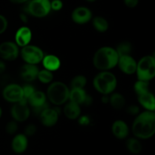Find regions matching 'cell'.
Listing matches in <instances>:
<instances>
[{
	"instance_id": "26",
	"label": "cell",
	"mask_w": 155,
	"mask_h": 155,
	"mask_svg": "<svg viewBox=\"0 0 155 155\" xmlns=\"http://www.w3.org/2000/svg\"><path fill=\"white\" fill-rule=\"evenodd\" d=\"M53 78H54V74H53L52 71H48L45 68L39 71L37 79L41 83L44 84H49L50 83L52 82Z\"/></svg>"
},
{
	"instance_id": "1",
	"label": "cell",
	"mask_w": 155,
	"mask_h": 155,
	"mask_svg": "<svg viewBox=\"0 0 155 155\" xmlns=\"http://www.w3.org/2000/svg\"><path fill=\"white\" fill-rule=\"evenodd\" d=\"M132 132L139 140L152 138L155 133V112L145 110L136 115L132 125Z\"/></svg>"
},
{
	"instance_id": "41",
	"label": "cell",
	"mask_w": 155,
	"mask_h": 155,
	"mask_svg": "<svg viewBox=\"0 0 155 155\" xmlns=\"http://www.w3.org/2000/svg\"><path fill=\"white\" fill-rule=\"evenodd\" d=\"M101 101L104 103H109V95H102L101 97Z\"/></svg>"
},
{
	"instance_id": "9",
	"label": "cell",
	"mask_w": 155,
	"mask_h": 155,
	"mask_svg": "<svg viewBox=\"0 0 155 155\" xmlns=\"http://www.w3.org/2000/svg\"><path fill=\"white\" fill-rule=\"evenodd\" d=\"M2 97L7 102L15 103L24 99L22 86L18 84H9L6 85L2 91Z\"/></svg>"
},
{
	"instance_id": "11",
	"label": "cell",
	"mask_w": 155,
	"mask_h": 155,
	"mask_svg": "<svg viewBox=\"0 0 155 155\" xmlns=\"http://www.w3.org/2000/svg\"><path fill=\"white\" fill-rule=\"evenodd\" d=\"M19 55V46L13 41H5L0 44V56L4 60L14 61Z\"/></svg>"
},
{
	"instance_id": "16",
	"label": "cell",
	"mask_w": 155,
	"mask_h": 155,
	"mask_svg": "<svg viewBox=\"0 0 155 155\" xmlns=\"http://www.w3.org/2000/svg\"><path fill=\"white\" fill-rule=\"evenodd\" d=\"M32 40V31L27 26L19 27L15 35V43L19 47H24L30 44Z\"/></svg>"
},
{
	"instance_id": "37",
	"label": "cell",
	"mask_w": 155,
	"mask_h": 155,
	"mask_svg": "<svg viewBox=\"0 0 155 155\" xmlns=\"http://www.w3.org/2000/svg\"><path fill=\"white\" fill-rule=\"evenodd\" d=\"M79 122H80L82 126H86V125H88L89 123V117L86 116V115H83V116H81L80 118Z\"/></svg>"
},
{
	"instance_id": "12",
	"label": "cell",
	"mask_w": 155,
	"mask_h": 155,
	"mask_svg": "<svg viewBox=\"0 0 155 155\" xmlns=\"http://www.w3.org/2000/svg\"><path fill=\"white\" fill-rule=\"evenodd\" d=\"M92 12L86 6H78L73 10L71 19L77 24H86L92 19Z\"/></svg>"
},
{
	"instance_id": "17",
	"label": "cell",
	"mask_w": 155,
	"mask_h": 155,
	"mask_svg": "<svg viewBox=\"0 0 155 155\" xmlns=\"http://www.w3.org/2000/svg\"><path fill=\"white\" fill-rule=\"evenodd\" d=\"M28 144V137L24 133H19L14 136L11 146L14 153L17 154H21L27 150Z\"/></svg>"
},
{
	"instance_id": "33",
	"label": "cell",
	"mask_w": 155,
	"mask_h": 155,
	"mask_svg": "<svg viewBox=\"0 0 155 155\" xmlns=\"http://www.w3.org/2000/svg\"><path fill=\"white\" fill-rule=\"evenodd\" d=\"M37 129H36V126L34 124H29L26 126L25 129H24V135L28 136H33L36 134Z\"/></svg>"
},
{
	"instance_id": "42",
	"label": "cell",
	"mask_w": 155,
	"mask_h": 155,
	"mask_svg": "<svg viewBox=\"0 0 155 155\" xmlns=\"http://www.w3.org/2000/svg\"><path fill=\"white\" fill-rule=\"evenodd\" d=\"M2 115V109L1 106H0V119H1Z\"/></svg>"
},
{
	"instance_id": "38",
	"label": "cell",
	"mask_w": 155,
	"mask_h": 155,
	"mask_svg": "<svg viewBox=\"0 0 155 155\" xmlns=\"http://www.w3.org/2000/svg\"><path fill=\"white\" fill-rule=\"evenodd\" d=\"M20 19L21 21L24 23H27L28 21V17H27V14L26 13H21L20 14Z\"/></svg>"
},
{
	"instance_id": "18",
	"label": "cell",
	"mask_w": 155,
	"mask_h": 155,
	"mask_svg": "<svg viewBox=\"0 0 155 155\" xmlns=\"http://www.w3.org/2000/svg\"><path fill=\"white\" fill-rule=\"evenodd\" d=\"M111 132L115 138L119 140H124L128 137L130 134V128L124 120L118 119L114 122L112 124Z\"/></svg>"
},
{
	"instance_id": "44",
	"label": "cell",
	"mask_w": 155,
	"mask_h": 155,
	"mask_svg": "<svg viewBox=\"0 0 155 155\" xmlns=\"http://www.w3.org/2000/svg\"><path fill=\"white\" fill-rule=\"evenodd\" d=\"M50 1H51V0H50Z\"/></svg>"
},
{
	"instance_id": "23",
	"label": "cell",
	"mask_w": 155,
	"mask_h": 155,
	"mask_svg": "<svg viewBox=\"0 0 155 155\" xmlns=\"http://www.w3.org/2000/svg\"><path fill=\"white\" fill-rule=\"evenodd\" d=\"M115 109H122L126 105V99L120 93L113 92L109 95V103Z\"/></svg>"
},
{
	"instance_id": "22",
	"label": "cell",
	"mask_w": 155,
	"mask_h": 155,
	"mask_svg": "<svg viewBox=\"0 0 155 155\" xmlns=\"http://www.w3.org/2000/svg\"><path fill=\"white\" fill-rule=\"evenodd\" d=\"M42 64L43 65V68L45 69L51 71H57L59 69L61 65L60 59L55 55L48 54L46 56H44L43 59L42 60Z\"/></svg>"
},
{
	"instance_id": "3",
	"label": "cell",
	"mask_w": 155,
	"mask_h": 155,
	"mask_svg": "<svg viewBox=\"0 0 155 155\" xmlns=\"http://www.w3.org/2000/svg\"><path fill=\"white\" fill-rule=\"evenodd\" d=\"M92 84L97 92L102 95H110L117 86V79L114 73L101 71L94 77Z\"/></svg>"
},
{
	"instance_id": "5",
	"label": "cell",
	"mask_w": 155,
	"mask_h": 155,
	"mask_svg": "<svg viewBox=\"0 0 155 155\" xmlns=\"http://www.w3.org/2000/svg\"><path fill=\"white\" fill-rule=\"evenodd\" d=\"M136 74L138 80L149 81L155 76V58L148 55L139 59L137 62Z\"/></svg>"
},
{
	"instance_id": "43",
	"label": "cell",
	"mask_w": 155,
	"mask_h": 155,
	"mask_svg": "<svg viewBox=\"0 0 155 155\" xmlns=\"http://www.w3.org/2000/svg\"><path fill=\"white\" fill-rule=\"evenodd\" d=\"M86 2H95L96 0H86Z\"/></svg>"
},
{
	"instance_id": "27",
	"label": "cell",
	"mask_w": 155,
	"mask_h": 155,
	"mask_svg": "<svg viewBox=\"0 0 155 155\" xmlns=\"http://www.w3.org/2000/svg\"><path fill=\"white\" fill-rule=\"evenodd\" d=\"M87 83V79L86 76L83 74L76 75L71 81V89H82L84 88Z\"/></svg>"
},
{
	"instance_id": "32",
	"label": "cell",
	"mask_w": 155,
	"mask_h": 155,
	"mask_svg": "<svg viewBox=\"0 0 155 155\" xmlns=\"http://www.w3.org/2000/svg\"><path fill=\"white\" fill-rule=\"evenodd\" d=\"M50 5H51V10L54 11V12H58L61 10L64 5L63 2L61 0H51Z\"/></svg>"
},
{
	"instance_id": "21",
	"label": "cell",
	"mask_w": 155,
	"mask_h": 155,
	"mask_svg": "<svg viewBox=\"0 0 155 155\" xmlns=\"http://www.w3.org/2000/svg\"><path fill=\"white\" fill-rule=\"evenodd\" d=\"M65 116L71 120H75L81 115V107L80 105L68 100L63 109Z\"/></svg>"
},
{
	"instance_id": "7",
	"label": "cell",
	"mask_w": 155,
	"mask_h": 155,
	"mask_svg": "<svg viewBox=\"0 0 155 155\" xmlns=\"http://www.w3.org/2000/svg\"><path fill=\"white\" fill-rule=\"evenodd\" d=\"M20 55L26 64L36 65L42 62L45 56L43 50L40 47L31 44L22 47L20 50Z\"/></svg>"
},
{
	"instance_id": "8",
	"label": "cell",
	"mask_w": 155,
	"mask_h": 155,
	"mask_svg": "<svg viewBox=\"0 0 155 155\" xmlns=\"http://www.w3.org/2000/svg\"><path fill=\"white\" fill-rule=\"evenodd\" d=\"M31 110L30 109L27 101L24 99L18 103H13L11 109V115L13 120L17 122H23L28 119Z\"/></svg>"
},
{
	"instance_id": "4",
	"label": "cell",
	"mask_w": 155,
	"mask_h": 155,
	"mask_svg": "<svg viewBox=\"0 0 155 155\" xmlns=\"http://www.w3.org/2000/svg\"><path fill=\"white\" fill-rule=\"evenodd\" d=\"M70 88L62 81H54L49 84L46 91L48 101L54 106L65 104L69 100Z\"/></svg>"
},
{
	"instance_id": "39",
	"label": "cell",
	"mask_w": 155,
	"mask_h": 155,
	"mask_svg": "<svg viewBox=\"0 0 155 155\" xmlns=\"http://www.w3.org/2000/svg\"><path fill=\"white\" fill-rule=\"evenodd\" d=\"M6 69L5 63L2 60H0V74L4 72Z\"/></svg>"
},
{
	"instance_id": "2",
	"label": "cell",
	"mask_w": 155,
	"mask_h": 155,
	"mask_svg": "<svg viewBox=\"0 0 155 155\" xmlns=\"http://www.w3.org/2000/svg\"><path fill=\"white\" fill-rule=\"evenodd\" d=\"M118 59L119 56L115 48L102 46L94 53L92 63L99 71H110L117 65Z\"/></svg>"
},
{
	"instance_id": "31",
	"label": "cell",
	"mask_w": 155,
	"mask_h": 155,
	"mask_svg": "<svg viewBox=\"0 0 155 155\" xmlns=\"http://www.w3.org/2000/svg\"><path fill=\"white\" fill-rule=\"evenodd\" d=\"M18 129V122L15 120L8 122L5 126V131L8 135H14L17 132Z\"/></svg>"
},
{
	"instance_id": "15",
	"label": "cell",
	"mask_w": 155,
	"mask_h": 155,
	"mask_svg": "<svg viewBox=\"0 0 155 155\" xmlns=\"http://www.w3.org/2000/svg\"><path fill=\"white\" fill-rule=\"evenodd\" d=\"M69 101L80 105H90L92 103V98L87 94L84 88L82 89H70Z\"/></svg>"
},
{
	"instance_id": "25",
	"label": "cell",
	"mask_w": 155,
	"mask_h": 155,
	"mask_svg": "<svg viewBox=\"0 0 155 155\" xmlns=\"http://www.w3.org/2000/svg\"><path fill=\"white\" fill-rule=\"evenodd\" d=\"M92 26L96 31L104 33L109 28V23L106 18L102 16H95L92 18Z\"/></svg>"
},
{
	"instance_id": "36",
	"label": "cell",
	"mask_w": 155,
	"mask_h": 155,
	"mask_svg": "<svg viewBox=\"0 0 155 155\" xmlns=\"http://www.w3.org/2000/svg\"><path fill=\"white\" fill-rule=\"evenodd\" d=\"M124 2L127 7L130 9H134L139 5V0H124Z\"/></svg>"
},
{
	"instance_id": "28",
	"label": "cell",
	"mask_w": 155,
	"mask_h": 155,
	"mask_svg": "<svg viewBox=\"0 0 155 155\" xmlns=\"http://www.w3.org/2000/svg\"><path fill=\"white\" fill-rule=\"evenodd\" d=\"M118 56H125V55H131L132 52V44L128 41L121 42L115 48Z\"/></svg>"
},
{
	"instance_id": "20",
	"label": "cell",
	"mask_w": 155,
	"mask_h": 155,
	"mask_svg": "<svg viewBox=\"0 0 155 155\" xmlns=\"http://www.w3.org/2000/svg\"><path fill=\"white\" fill-rule=\"evenodd\" d=\"M139 103L141 106L145 109V110L155 111V99L154 96L151 91H148L146 93L140 94L137 96Z\"/></svg>"
},
{
	"instance_id": "29",
	"label": "cell",
	"mask_w": 155,
	"mask_h": 155,
	"mask_svg": "<svg viewBox=\"0 0 155 155\" xmlns=\"http://www.w3.org/2000/svg\"><path fill=\"white\" fill-rule=\"evenodd\" d=\"M134 91L137 96L149 91V81L138 80L134 84Z\"/></svg>"
},
{
	"instance_id": "34",
	"label": "cell",
	"mask_w": 155,
	"mask_h": 155,
	"mask_svg": "<svg viewBox=\"0 0 155 155\" xmlns=\"http://www.w3.org/2000/svg\"><path fill=\"white\" fill-rule=\"evenodd\" d=\"M8 22L7 18L4 15L0 14V35L5 32L8 28Z\"/></svg>"
},
{
	"instance_id": "13",
	"label": "cell",
	"mask_w": 155,
	"mask_h": 155,
	"mask_svg": "<svg viewBox=\"0 0 155 155\" xmlns=\"http://www.w3.org/2000/svg\"><path fill=\"white\" fill-rule=\"evenodd\" d=\"M120 70L126 74H133L136 73L137 62L131 55L119 56L117 65Z\"/></svg>"
},
{
	"instance_id": "6",
	"label": "cell",
	"mask_w": 155,
	"mask_h": 155,
	"mask_svg": "<svg viewBox=\"0 0 155 155\" xmlns=\"http://www.w3.org/2000/svg\"><path fill=\"white\" fill-rule=\"evenodd\" d=\"M50 0H30L25 8V13L34 18H42L51 12Z\"/></svg>"
},
{
	"instance_id": "35",
	"label": "cell",
	"mask_w": 155,
	"mask_h": 155,
	"mask_svg": "<svg viewBox=\"0 0 155 155\" xmlns=\"http://www.w3.org/2000/svg\"><path fill=\"white\" fill-rule=\"evenodd\" d=\"M127 112L130 115H137L140 112V111H139V106H136V105H132L127 108Z\"/></svg>"
},
{
	"instance_id": "14",
	"label": "cell",
	"mask_w": 155,
	"mask_h": 155,
	"mask_svg": "<svg viewBox=\"0 0 155 155\" xmlns=\"http://www.w3.org/2000/svg\"><path fill=\"white\" fill-rule=\"evenodd\" d=\"M59 112L57 107H47L39 114V118L42 124L45 127H52L58 121Z\"/></svg>"
},
{
	"instance_id": "24",
	"label": "cell",
	"mask_w": 155,
	"mask_h": 155,
	"mask_svg": "<svg viewBox=\"0 0 155 155\" xmlns=\"http://www.w3.org/2000/svg\"><path fill=\"white\" fill-rule=\"evenodd\" d=\"M126 147L128 151L133 154H139L142 150V145L140 140L133 137L127 140Z\"/></svg>"
},
{
	"instance_id": "19",
	"label": "cell",
	"mask_w": 155,
	"mask_h": 155,
	"mask_svg": "<svg viewBox=\"0 0 155 155\" xmlns=\"http://www.w3.org/2000/svg\"><path fill=\"white\" fill-rule=\"evenodd\" d=\"M39 68L36 65L24 64L20 71V76L26 82H32L37 79Z\"/></svg>"
},
{
	"instance_id": "40",
	"label": "cell",
	"mask_w": 155,
	"mask_h": 155,
	"mask_svg": "<svg viewBox=\"0 0 155 155\" xmlns=\"http://www.w3.org/2000/svg\"><path fill=\"white\" fill-rule=\"evenodd\" d=\"M11 2L14 3V4H24L29 2L30 0H9Z\"/></svg>"
},
{
	"instance_id": "10",
	"label": "cell",
	"mask_w": 155,
	"mask_h": 155,
	"mask_svg": "<svg viewBox=\"0 0 155 155\" xmlns=\"http://www.w3.org/2000/svg\"><path fill=\"white\" fill-rule=\"evenodd\" d=\"M27 103L29 106L33 108L35 113L39 115L42 110L48 107L46 94L41 91H35L33 94L27 99Z\"/></svg>"
},
{
	"instance_id": "30",
	"label": "cell",
	"mask_w": 155,
	"mask_h": 155,
	"mask_svg": "<svg viewBox=\"0 0 155 155\" xmlns=\"http://www.w3.org/2000/svg\"><path fill=\"white\" fill-rule=\"evenodd\" d=\"M23 93H24V99L27 101V99L33 94V93L36 91L34 87L30 84H26L23 85Z\"/></svg>"
}]
</instances>
